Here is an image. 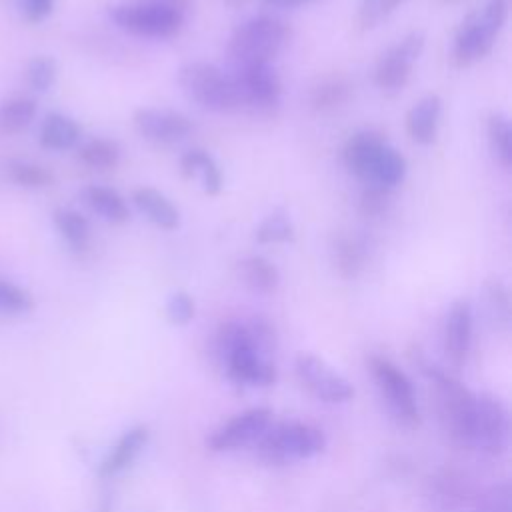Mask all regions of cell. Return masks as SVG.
<instances>
[{"label":"cell","mask_w":512,"mask_h":512,"mask_svg":"<svg viewBox=\"0 0 512 512\" xmlns=\"http://www.w3.org/2000/svg\"><path fill=\"white\" fill-rule=\"evenodd\" d=\"M238 94V110L258 118H274L282 104V80L272 64L234 66L230 74Z\"/></svg>","instance_id":"obj_8"},{"label":"cell","mask_w":512,"mask_h":512,"mask_svg":"<svg viewBox=\"0 0 512 512\" xmlns=\"http://www.w3.org/2000/svg\"><path fill=\"white\" fill-rule=\"evenodd\" d=\"M472 332H474V316L472 306L468 300H454L448 308L444 320V352L452 366H462L470 346H472Z\"/></svg>","instance_id":"obj_15"},{"label":"cell","mask_w":512,"mask_h":512,"mask_svg":"<svg viewBox=\"0 0 512 512\" xmlns=\"http://www.w3.org/2000/svg\"><path fill=\"white\" fill-rule=\"evenodd\" d=\"M78 160L96 172L114 170L122 160V148L112 138H90L78 148Z\"/></svg>","instance_id":"obj_26"},{"label":"cell","mask_w":512,"mask_h":512,"mask_svg":"<svg viewBox=\"0 0 512 512\" xmlns=\"http://www.w3.org/2000/svg\"><path fill=\"white\" fill-rule=\"evenodd\" d=\"M392 206V190L384 186H374V184H364L358 200V210L364 218L378 220L384 214H388Z\"/></svg>","instance_id":"obj_33"},{"label":"cell","mask_w":512,"mask_h":512,"mask_svg":"<svg viewBox=\"0 0 512 512\" xmlns=\"http://www.w3.org/2000/svg\"><path fill=\"white\" fill-rule=\"evenodd\" d=\"M342 160L364 184L394 190L408 174V162L380 130L364 128L354 132L342 150Z\"/></svg>","instance_id":"obj_1"},{"label":"cell","mask_w":512,"mask_h":512,"mask_svg":"<svg viewBox=\"0 0 512 512\" xmlns=\"http://www.w3.org/2000/svg\"><path fill=\"white\" fill-rule=\"evenodd\" d=\"M326 448V436L320 428L304 422L270 424L256 440L258 456L268 464H290L308 460Z\"/></svg>","instance_id":"obj_6"},{"label":"cell","mask_w":512,"mask_h":512,"mask_svg":"<svg viewBox=\"0 0 512 512\" xmlns=\"http://www.w3.org/2000/svg\"><path fill=\"white\" fill-rule=\"evenodd\" d=\"M272 424V410L264 406H254L248 410H242L240 414L226 420L222 426H218L210 438L206 440V446L212 452H234L244 446L256 444V440L264 434V430Z\"/></svg>","instance_id":"obj_13"},{"label":"cell","mask_w":512,"mask_h":512,"mask_svg":"<svg viewBox=\"0 0 512 512\" xmlns=\"http://www.w3.org/2000/svg\"><path fill=\"white\" fill-rule=\"evenodd\" d=\"M442 118V98L438 94H426L416 100L406 112V132L412 142L430 146L438 138Z\"/></svg>","instance_id":"obj_17"},{"label":"cell","mask_w":512,"mask_h":512,"mask_svg":"<svg viewBox=\"0 0 512 512\" xmlns=\"http://www.w3.org/2000/svg\"><path fill=\"white\" fill-rule=\"evenodd\" d=\"M292 38L290 26L280 18L258 14L240 22L228 40V56L234 66L272 64V60L288 46Z\"/></svg>","instance_id":"obj_4"},{"label":"cell","mask_w":512,"mask_h":512,"mask_svg":"<svg viewBox=\"0 0 512 512\" xmlns=\"http://www.w3.org/2000/svg\"><path fill=\"white\" fill-rule=\"evenodd\" d=\"M164 312L170 324L174 326H186L192 322L196 314V304L194 298L186 290H176L166 298Z\"/></svg>","instance_id":"obj_36"},{"label":"cell","mask_w":512,"mask_h":512,"mask_svg":"<svg viewBox=\"0 0 512 512\" xmlns=\"http://www.w3.org/2000/svg\"><path fill=\"white\" fill-rule=\"evenodd\" d=\"M426 46V36L420 30H412L402 36L398 42L388 46L376 66H374V84L386 96H396L408 84L414 64L420 60Z\"/></svg>","instance_id":"obj_11"},{"label":"cell","mask_w":512,"mask_h":512,"mask_svg":"<svg viewBox=\"0 0 512 512\" xmlns=\"http://www.w3.org/2000/svg\"><path fill=\"white\" fill-rule=\"evenodd\" d=\"M484 296H486V310L494 328L506 332L510 328V292L506 284L498 278H490L484 284Z\"/></svg>","instance_id":"obj_31"},{"label":"cell","mask_w":512,"mask_h":512,"mask_svg":"<svg viewBox=\"0 0 512 512\" xmlns=\"http://www.w3.org/2000/svg\"><path fill=\"white\" fill-rule=\"evenodd\" d=\"M132 202L136 210L156 228L170 232L180 226V210L164 192L152 186H138L132 192Z\"/></svg>","instance_id":"obj_18"},{"label":"cell","mask_w":512,"mask_h":512,"mask_svg":"<svg viewBox=\"0 0 512 512\" xmlns=\"http://www.w3.org/2000/svg\"><path fill=\"white\" fill-rule=\"evenodd\" d=\"M146 2H152V4H158V6H164V8H170L174 12H180L184 16H188L190 8H192V0H146Z\"/></svg>","instance_id":"obj_39"},{"label":"cell","mask_w":512,"mask_h":512,"mask_svg":"<svg viewBox=\"0 0 512 512\" xmlns=\"http://www.w3.org/2000/svg\"><path fill=\"white\" fill-rule=\"evenodd\" d=\"M226 2V6H230V8H240L246 0H224Z\"/></svg>","instance_id":"obj_41"},{"label":"cell","mask_w":512,"mask_h":512,"mask_svg":"<svg viewBox=\"0 0 512 512\" xmlns=\"http://www.w3.org/2000/svg\"><path fill=\"white\" fill-rule=\"evenodd\" d=\"M132 126L140 138L160 146L176 144L192 132V120L186 114L154 106L136 108L132 114Z\"/></svg>","instance_id":"obj_14"},{"label":"cell","mask_w":512,"mask_h":512,"mask_svg":"<svg viewBox=\"0 0 512 512\" xmlns=\"http://www.w3.org/2000/svg\"><path fill=\"white\" fill-rule=\"evenodd\" d=\"M58 76V64L52 56H34L26 66L28 86L36 92H48Z\"/></svg>","instance_id":"obj_35"},{"label":"cell","mask_w":512,"mask_h":512,"mask_svg":"<svg viewBox=\"0 0 512 512\" xmlns=\"http://www.w3.org/2000/svg\"><path fill=\"white\" fill-rule=\"evenodd\" d=\"M352 94V84L346 76L332 74L320 78L310 90V108L316 112H334L342 108Z\"/></svg>","instance_id":"obj_25"},{"label":"cell","mask_w":512,"mask_h":512,"mask_svg":"<svg viewBox=\"0 0 512 512\" xmlns=\"http://www.w3.org/2000/svg\"><path fill=\"white\" fill-rule=\"evenodd\" d=\"M254 240L258 244H290L296 240V226L284 208H276L266 214L254 228Z\"/></svg>","instance_id":"obj_27"},{"label":"cell","mask_w":512,"mask_h":512,"mask_svg":"<svg viewBox=\"0 0 512 512\" xmlns=\"http://www.w3.org/2000/svg\"><path fill=\"white\" fill-rule=\"evenodd\" d=\"M294 372L300 384L314 398L326 404H344L354 396V386L350 384V380L336 372L326 360L316 354H298L294 360Z\"/></svg>","instance_id":"obj_12"},{"label":"cell","mask_w":512,"mask_h":512,"mask_svg":"<svg viewBox=\"0 0 512 512\" xmlns=\"http://www.w3.org/2000/svg\"><path fill=\"white\" fill-rule=\"evenodd\" d=\"M260 2L270 8H300V6L312 4L316 0H260Z\"/></svg>","instance_id":"obj_40"},{"label":"cell","mask_w":512,"mask_h":512,"mask_svg":"<svg viewBox=\"0 0 512 512\" xmlns=\"http://www.w3.org/2000/svg\"><path fill=\"white\" fill-rule=\"evenodd\" d=\"M108 16L120 30L132 36L154 40H168L178 36L186 22L184 14L146 0L112 4L108 8Z\"/></svg>","instance_id":"obj_7"},{"label":"cell","mask_w":512,"mask_h":512,"mask_svg":"<svg viewBox=\"0 0 512 512\" xmlns=\"http://www.w3.org/2000/svg\"><path fill=\"white\" fill-rule=\"evenodd\" d=\"M510 14V0H488L470 12L458 26L452 42V64L468 68L490 54Z\"/></svg>","instance_id":"obj_3"},{"label":"cell","mask_w":512,"mask_h":512,"mask_svg":"<svg viewBox=\"0 0 512 512\" xmlns=\"http://www.w3.org/2000/svg\"><path fill=\"white\" fill-rule=\"evenodd\" d=\"M6 176L20 188L26 190H42L54 182V174L36 162L30 160H10L6 164Z\"/></svg>","instance_id":"obj_30"},{"label":"cell","mask_w":512,"mask_h":512,"mask_svg":"<svg viewBox=\"0 0 512 512\" xmlns=\"http://www.w3.org/2000/svg\"><path fill=\"white\" fill-rule=\"evenodd\" d=\"M408 0H360L356 10V24L362 30H372L388 20Z\"/></svg>","instance_id":"obj_32"},{"label":"cell","mask_w":512,"mask_h":512,"mask_svg":"<svg viewBox=\"0 0 512 512\" xmlns=\"http://www.w3.org/2000/svg\"><path fill=\"white\" fill-rule=\"evenodd\" d=\"M38 104L28 96H14L0 104V132L16 134L32 124L36 118Z\"/></svg>","instance_id":"obj_28"},{"label":"cell","mask_w":512,"mask_h":512,"mask_svg":"<svg viewBox=\"0 0 512 512\" xmlns=\"http://www.w3.org/2000/svg\"><path fill=\"white\" fill-rule=\"evenodd\" d=\"M178 86L184 96L208 112L238 110V94L230 74L210 62H186L178 70Z\"/></svg>","instance_id":"obj_5"},{"label":"cell","mask_w":512,"mask_h":512,"mask_svg":"<svg viewBox=\"0 0 512 512\" xmlns=\"http://www.w3.org/2000/svg\"><path fill=\"white\" fill-rule=\"evenodd\" d=\"M488 146L502 168L512 166V126L504 112H492L486 122Z\"/></svg>","instance_id":"obj_29"},{"label":"cell","mask_w":512,"mask_h":512,"mask_svg":"<svg viewBox=\"0 0 512 512\" xmlns=\"http://www.w3.org/2000/svg\"><path fill=\"white\" fill-rule=\"evenodd\" d=\"M18 6H20L22 16L28 22L38 24V22L46 20L54 12L56 0H18Z\"/></svg>","instance_id":"obj_38"},{"label":"cell","mask_w":512,"mask_h":512,"mask_svg":"<svg viewBox=\"0 0 512 512\" xmlns=\"http://www.w3.org/2000/svg\"><path fill=\"white\" fill-rule=\"evenodd\" d=\"M368 368L392 418L404 428H416L420 424V408L414 386L406 372L400 370L390 358L378 354L370 356Z\"/></svg>","instance_id":"obj_9"},{"label":"cell","mask_w":512,"mask_h":512,"mask_svg":"<svg viewBox=\"0 0 512 512\" xmlns=\"http://www.w3.org/2000/svg\"><path fill=\"white\" fill-rule=\"evenodd\" d=\"M52 222L72 252H86L90 248L92 228L84 214L62 206L52 212Z\"/></svg>","instance_id":"obj_24"},{"label":"cell","mask_w":512,"mask_h":512,"mask_svg":"<svg viewBox=\"0 0 512 512\" xmlns=\"http://www.w3.org/2000/svg\"><path fill=\"white\" fill-rule=\"evenodd\" d=\"M442 2H446V4H452V2H458V0H442Z\"/></svg>","instance_id":"obj_42"},{"label":"cell","mask_w":512,"mask_h":512,"mask_svg":"<svg viewBox=\"0 0 512 512\" xmlns=\"http://www.w3.org/2000/svg\"><path fill=\"white\" fill-rule=\"evenodd\" d=\"M234 272L240 284L254 294H274L280 286L278 266L272 260L258 254L240 258L234 266Z\"/></svg>","instance_id":"obj_21"},{"label":"cell","mask_w":512,"mask_h":512,"mask_svg":"<svg viewBox=\"0 0 512 512\" xmlns=\"http://www.w3.org/2000/svg\"><path fill=\"white\" fill-rule=\"evenodd\" d=\"M32 308H34V298L26 288L10 280H0V314L20 316L30 312Z\"/></svg>","instance_id":"obj_34"},{"label":"cell","mask_w":512,"mask_h":512,"mask_svg":"<svg viewBox=\"0 0 512 512\" xmlns=\"http://www.w3.org/2000/svg\"><path fill=\"white\" fill-rule=\"evenodd\" d=\"M478 512H512V490L506 480L492 484L478 498Z\"/></svg>","instance_id":"obj_37"},{"label":"cell","mask_w":512,"mask_h":512,"mask_svg":"<svg viewBox=\"0 0 512 512\" xmlns=\"http://www.w3.org/2000/svg\"><path fill=\"white\" fill-rule=\"evenodd\" d=\"M330 258L338 276L346 280H354L366 268L368 244L358 234H338L332 240Z\"/></svg>","instance_id":"obj_20"},{"label":"cell","mask_w":512,"mask_h":512,"mask_svg":"<svg viewBox=\"0 0 512 512\" xmlns=\"http://www.w3.org/2000/svg\"><path fill=\"white\" fill-rule=\"evenodd\" d=\"M82 138V128L80 124L62 114V112H50L44 116L40 124V146L52 152H64L74 148Z\"/></svg>","instance_id":"obj_23"},{"label":"cell","mask_w":512,"mask_h":512,"mask_svg":"<svg viewBox=\"0 0 512 512\" xmlns=\"http://www.w3.org/2000/svg\"><path fill=\"white\" fill-rule=\"evenodd\" d=\"M510 416L504 402L488 392L476 394L468 434V448L488 456H500L508 450Z\"/></svg>","instance_id":"obj_10"},{"label":"cell","mask_w":512,"mask_h":512,"mask_svg":"<svg viewBox=\"0 0 512 512\" xmlns=\"http://www.w3.org/2000/svg\"><path fill=\"white\" fill-rule=\"evenodd\" d=\"M180 174L186 180H196L206 196H218L222 192V186H224L222 170L214 160V156L202 148H192L182 154Z\"/></svg>","instance_id":"obj_19"},{"label":"cell","mask_w":512,"mask_h":512,"mask_svg":"<svg viewBox=\"0 0 512 512\" xmlns=\"http://www.w3.org/2000/svg\"><path fill=\"white\" fill-rule=\"evenodd\" d=\"M216 352L226 374L236 384L270 386L276 380V368L268 354L252 336L246 322L230 320L220 326Z\"/></svg>","instance_id":"obj_2"},{"label":"cell","mask_w":512,"mask_h":512,"mask_svg":"<svg viewBox=\"0 0 512 512\" xmlns=\"http://www.w3.org/2000/svg\"><path fill=\"white\" fill-rule=\"evenodd\" d=\"M150 438V432L144 424H136L122 432V436L114 442V446L106 452L98 466V476L102 478H114L122 474L126 468L134 464V460L140 456V452L146 448Z\"/></svg>","instance_id":"obj_16"},{"label":"cell","mask_w":512,"mask_h":512,"mask_svg":"<svg viewBox=\"0 0 512 512\" xmlns=\"http://www.w3.org/2000/svg\"><path fill=\"white\" fill-rule=\"evenodd\" d=\"M82 200L96 216H100L108 224L118 226V224L128 222V218H130V208H128L126 198L110 186L90 184V186L82 188Z\"/></svg>","instance_id":"obj_22"}]
</instances>
